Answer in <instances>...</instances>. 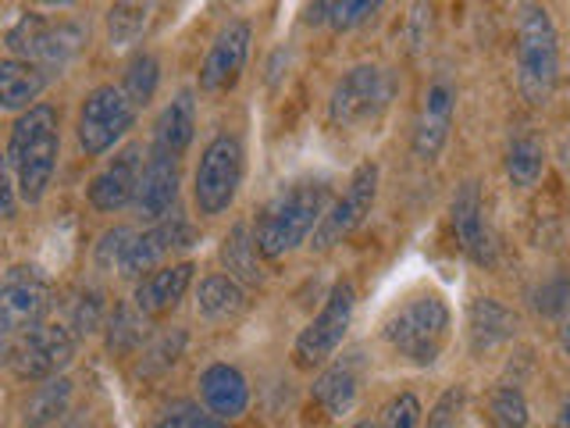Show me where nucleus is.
<instances>
[{
	"label": "nucleus",
	"instance_id": "obj_32",
	"mask_svg": "<svg viewBox=\"0 0 570 428\" xmlns=\"http://www.w3.org/2000/svg\"><path fill=\"white\" fill-rule=\"evenodd\" d=\"M142 314L139 308H118L111 318V350H136L147 335V325H142Z\"/></svg>",
	"mask_w": 570,
	"mask_h": 428
},
{
	"label": "nucleus",
	"instance_id": "obj_12",
	"mask_svg": "<svg viewBox=\"0 0 570 428\" xmlns=\"http://www.w3.org/2000/svg\"><path fill=\"white\" fill-rule=\"evenodd\" d=\"M76 357V335L65 325H40L22 335V347L14 350L11 368L18 379H53Z\"/></svg>",
	"mask_w": 570,
	"mask_h": 428
},
{
	"label": "nucleus",
	"instance_id": "obj_8",
	"mask_svg": "<svg viewBox=\"0 0 570 428\" xmlns=\"http://www.w3.org/2000/svg\"><path fill=\"white\" fill-rule=\"evenodd\" d=\"M139 107L129 100L121 86H97L94 94L82 100L79 111V147L86 157H100L115 147V143L136 125Z\"/></svg>",
	"mask_w": 570,
	"mask_h": 428
},
{
	"label": "nucleus",
	"instance_id": "obj_42",
	"mask_svg": "<svg viewBox=\"0 0 570 428\" xmlns=\"http://www.w3.org/2000/svg\"><path fill=\"white\" fill-rule=\"evenodd\" d=\"M43 4H53V8H65V4H71V0H43Z\"/></svg>",
	"mask_w": 570,
	"mask_h": 428
},
{
	"label": "nucleus",
	"instance_id": "obj_40",
	"mask_svg": "<svg viewBox=\"0 0 570 428\" xmlns=\"http://www.w3.org/2000/svg\"><path fill=\"white\" fill-rule=\"evenodd\" d=\"M560 350L570 357V318L563 321V329H560Z\"/></svg>",
	"mask_w": 570,
	"mask_h": 428
},
{
	"label": "nucleus",
	"instance_id": "obj_35",
	"mask_svg": "<svg viewBox=\"0 0 570 428\" xmlns=\"http://www.w3.org/2000/svg\"><path fill=\"white\" fill-rule=\"evenodd\" d=\"M132 240H136L132 228H111L97 246V264L100 268H121V257H125V250H129Z\"/></svg>",
	"mask_w": 570,
	"mask_h": 428
},
{
	"label": "nucleus",
	"instance_id": "obj_41",
	"mask_svg": "<svg viewBox=\"0 0 570 428\" xmlns=\"http://www.w3.org/2000/svg\"><path fill=\"white\" fill-rule=\"evenodd\" d=\"M560 428H570V400L560 407Z\"/></svg>",
	"mask_w": 570,
	"mask_h": 428
},
{
	"label": "nucleus",
	"instance_id": "obj_5",
	"mask_svg": "<svg viewBox=\"0 0 570 428\" xmlns=\"http://www.w3.org/2000/svg\"><path fill=\"white\" fill-rule=\"evenodd\" d=\"M385 343L400 357L414 364H435L439 353L450 339V308L442 296L424 293L417 300L403 303V308L385 321Z\"/></svg>",
	"mask_w": 570,
	"mask_h": 428
},
{
	"label": "nucleus",
	"instance_id": "obj_36",
	"mask_svg": "<svg viewBox=\"0 0 570 428\" xmlns=\"http://www.w3.org/2000/svg\"><path fill=\"white\" fill-rule=\"evenodd\" d=\"M100 311H104V296L97 290H89L79 303H76V332L89 335L100 329Z\"/></svg>",
	"mask_w": 570,
	"mask_h": 428
},
{
	"label": "nucleus",
	"instance_id": "obj_14",
	"mask_svg": "<svg viewBox=\"0 0 570 428\" xmlns=\"http://www.w3.org/2000/svg\"><path fill=\"white\" fill-rule=\"evenodd\" d=\"M142 147L132 143L125 147L111 165H107L94 183H89V204L104 214H118L129 204H136L139 196V183H142Z\"/></svg>",
	"mask_w": 570,
	"mask_h": 428
},
{
	"label": "nucleus",
	"instance_id": "obj_20",
	"mask_svg": "<svg viewBox=\"0 0 570 428\" xmlns=\"http://www.w3.org/2000/svg\"><path fill=\"white\" fill-rule=\"evenodd\" d=\"M193 272L196 268L189 261L183 264H165L150 272L147 279L139 282L136 290V308L147 314V318H157V314H168L171 308H178V300L186 296L189 282H193Z\"/></svg>",
	"mask_w": 570,
	"mask_h": 428
},
{
	"label": "nucleus",
	"instance_id": "obj_1",
	"mask_svg": "<svg viewBox=\"0 0 570 428\" xmlns=\"http://www.w3.org/2000/svg\"><path fill=\"white\" fill-rule=\"evenodd\" d=\"M61 139H58V111L50 104H32L29 111L18 115L8 136L4 172L14 178L18 193L26 204H40L43 193L58 168Z\"/></svg>",
	"mask_w": 570,
	"mask_h": 428
},
{
	"label": "nucleus",
	"instance_id": "obj_27",
	"mask_svg": "<svg viewBox=\"0 0 570 428\" xmlns=\"http://www.w3.org/2000/svg\"><path fill=\"white\" fill-rule=\"evenodd\" d=\"M382 8V0H314L303 14L307 26H332L338 32H346L353 26H361L367 14Z\"/></svg>",
	"mask_w": 570,
	"mask_h": 428
},
{
	"label": "nucleus",
	"instance_id": "obj_39",
	"mask_svg": "<svg viewBox=\"0 0 570 428\" xmlns=\"http://www.w3.org/2000/svg\"><path fill=\"white\" fill-rule=\"evenodd\" d=\"M563 300H567V282H552L549 290L539 293V311L557 314V311L563 308Z\"/></svg>",
	"mask_w": 570,
	"mask_h": 428
},
{
	"label": "nucleus",
	"instance_id": "obj_16",
	"mask_svg": "<svg viewBox=\"0 0 570 428\" xmlns=\"http://www.w3.org/2000/svg\"><path fill=\"white\" fill-rule=\"evenodd\" d=\"M178 201V157L165 150H150L147 168H142V183L136 196V211L147 222H165L171 218V207Z\"/></svg>",
	"mask_w": 570,
	"mask_h": 428
},
{
	"label": "nucleus",
	"instance_id": "obj_13",
	"mask_svg": "<svg viewBox=\"0 0 570 428\" xmlns=\"http://www.w3.org/2000/svg\"><path fill=\"white\" fill-rule=\"evenodd\" d=\"M249 43H254V29H249L246 22H239V18L214 36V43L204 58V68H200L204 94H225V89H232L239 82L246 58H249Z\"/></svg>",
	"mask_w": 570,
	"mask_h": 428
},
{
	"label": "nucleus",
	"instance_id": "obj_3",
	"mask_svg": "<svg viewBox=\"0 0 570 428\" xmlns=\"http://www.w3.org/2000/svg\"><path fill=\"white\" fill-rule=\"evenodd\" d=\"M560 79V47L557 29L546 8L531 4L517 26V89L534 107L549 104Z\"/></svg>",
	"mask_w": 570,
	"mask_h": 428
},
{
	"label": "nucleus",
	"instance_id": "obj_31",
	"mask_svg": "<svg viewBox=\"0 0 570 428\" xmlns=\"http://www.w3.org/2000/svg\"><path fill=\"white\" fill-rule=\"evenodd\" d=\"M157 79H160V65L154 54H136V58L129 61V68H125V82L121 89L129 94V100L136 107H147L154 100V89H157Z\"/></svg>",
	"mask_w": 570,
	"mask_h": 428
},
{
	"label": "nucleus",
	"instance_id": "obj_28",
	"mask_svg": "<svg viewBox=\"0 0 570 428\" xmlns=\"http://www.w3.org/2000/svg\"><path fill=\"white\" fill-rule=\"evenodd\" d=\"M314 400L325 407L328 415H346V410L356 403V371L350 364L328 368L314 382Z\"/></svg>",
	"mask_w": 570,
	"mask_h": 428
},
{
	"label": "nucleus",
	"instance_id": "obj_2",
	"mask_svg": "<svg viewBox=\"0 0 570 428\" xmlns=\"http://www.w3.org/2000/svg\"><path fill=\"white\" fill-rule=\"evenodd\" d=\"M332 189L325 183H289L282 186L257 214V246L261 257L275 261L296 250L303 240L317 232L328 214Z\"/></svg>",
	"mask_w": 570,
	"mask_h": 428
},
{
	"label": "nucleus",
	"instance_id": "obj_11",
	"mask_svg": "<svg viewBox=\"0 0 570 428\" xmlns=\"http://www.w3.org/2000/svg\"><path fill=\"white\" fill-rule=\"evenodd\" d=\"M374 193H379V165L374 160H364L361 168L353 172L350 186L343 193V201H335L325 214V222L317 225L314 232V246L317 250H328L335 243H343L350 232L361 225L371 207H374Z\"/></svg>",
	"mask_w": 570,
	"mask_h": 428
},
{
	"label": "nucleus",
	"instance_id": "obj_25",
	"mask_svg": "<svg viewBox=\"0 0 570 428\" xmlns=\"http://www.w3.org/2000/svg\"><path fill=\"white\" fill-rule=\"evenodd\" d=\"M196 308H200V314L210 321L239 314L246 308L243 282H236L232 275H207L200 282V290H196Z\"/></svg>",
	"mask_w": 570,
	"mask_h": 428
},
{
	"label": "nucleus",
	"instance_id": "obj_9",
	"mask_svg": "<svg viewBox=\"0 0 570 428\" xmlns=\"http://www.w3.org/2000/svg\"><path fill=\"white\" fill-rule=\"evenodd\" d=\"M353 308H356V290H353V282H335L332 285V293L325 300V308H321V314L311 321L307 329H303L296 335V364L299 368H317V364H325L328 357L338 350V343L346 339L350 332V321H353Z\"/></svg>",
	"mask_w": 570,
	"mask_h": 428
},
{
	"label": "nucleus",
	"instance_id": "obj_4",
	"mask_svg": "<svg viewBox=\"0 0 570 428\" xmlns=\"http://www.w3.org/2000/svg\"><path fill=\"white\" fill-rule=\"evenodd\" d=\"M86 26L76 18H50L40 11H22L4 29V47L11 58L36 61L43 68H65L86 43Z\"/></svg>",
	"mask_w": 570,
	"mask_h": 428
},
{
	"label": "nucleus",
	"instance_id": "obj_17",
	"mask_svg": "<svg viewBox=\"0 0 570 428\" xmlns=\"http://www.w3.org/2000/svg\"><path fill=\"white\" fill-rule=\"evenodd\" d=\"M453 86L439 79L428 86L424 94V107H421V118H417V129H414V157L421 160H435L450 139V125H453Z\"/></svg>",
	"mask_w": 570,
	"mask_h": 428
},
{
	"label": "nucleus",
	"instance_id": "obj_29",
	"mask_svg": "<svg viewBox=\"0 0 570 428\" xmlns=\"http://www.w3.org/2000/svg\"><path fill=\"white\" fill-rule=\"evenodd\" d=\"M542 172H546V147H542V139H534V136L513 139V147L507 154L510 183L521 186V189H531L542 178Z\"/></svg>",
	"mask_w": 570,
	"mask_h": 428
},
{
	"label": "nucleus",
	"instance_id": "obj_26",
	"mask_svg": "<svg viewBox=\"0 0 570 428\" xmlns=\"http://www.w3.org/2000/svg\"><path fill=\"white\" fill-rule=\"evenodd\" d=\"M71 400V382L65 374H53V379H43V386L32 392L22 410V425L26 428H47L50 421H58L65 415V407Z\"/></svg>",
	"mask_w": 570,
	"mask_h": 428
},
{
	"label": "nucleus",
	"instance_id": "obj_38",
	"mask_svg": "<svg viewBox=\"0 0 570 428\" xmlns=\"http://www.w3.org/2000/svg\"><path fill=\"white\" fill-rule=\"evenodd\" d=\"M460 400H463V392H460V389L445 392V397L435 403L432 418H428V428H456V410H460Z\"/></svg>",
	"mask_w": 570,
	"mask_h": 428
},
{
	"label": "nucleus",
	"instance_id": "obj_15",
	"mask_svg": "<svg viewBox=\"0 0 570 428\" xmlns=\"http://www.w3.org/2000/svg\"><path fill=\"white\" fill-rule=\"evenodd\" d=\"M189 243H193V228L183 218H165V222H157L154 228H147L142 236H136L129 243L118 272L129 275V279H136L142 272H157L160 261H165L171 250H183Z\"/></svg>",
	"mask_w": 570,
	"mask_h": 428
},
{
	"label": "nucleus",
	"instance_id": "obj_22",
	"mask_svg": "<svg viewBox=\"0 0 570 428\" xmlns=\"http://www.w3.org/2000/svg\"><path fill=\"white\" fill-rule=\"evenodd\" d=\"M193 133H196V100L189 89H183V94L160 111V118L154 125V150L183 157L186 147L193 143Z\"/></svg>",
	"mask_w": 570,
	"mask_h": 428
},
{
	"label": "nucleus",
	"instance_id": "obj_43",
	"mask_svg": "<svg viewBox=\"0 0 570 428\" xmlns=\"http://www.w3.org/2000/svg\"><path fill=\"white\" fill-rule=\"evenodd\" d=\"M356 428H371V425H356ZM374 428H379V425H374Z\"/></svg>",
	"mask_w": 570,
	"mask_h": 428
},
{
	"label": "nucleus",
	"instance_id": "obj_21",
	"mask_svg": "<svg viewBox=\"0 0 570 428\" xmlns=\"http://www.w3.org/2000/svg\"><path fill=\"white\" fill-rule=\"evenodd\" d=\"M47 89V68L22 58L0 61V104L4 111H29L32 100Z\"/></svg>",
	"mask_w": 570,
	"mask_h": 428
},
{
	"label": "nucleus",
	"instance_id": "obj_33",
	"mask_svg": "<svg viewBox=\"0 0 570 428\" xmlns=\"http://www.w3.org/2000/svg\"><path fill=\"white\" fill-rule=\"evenodd\" d=\"M492 421L495 428H524L528 425V403L517 389H499L492 397Z\"/></svg>",
	"mask_w": 570,
	"mask_h": 428
},
{
	"label": "nucleus",
	"instance_id": "obj_37",
	"mask_svg": "<svg viewBox=\"0 0 570 428\" xmlns=\"http://www.w3.org/2000/svg\"><path fill=\"white\" fill-rule=\"evenodd\" d=\"M214 421V415H204L200 407H178V410H168L165 418L157 421V428H210Z\"/></svg>",
	"mask_w": 570,
	"mask_h": 428
},
{
	"label": "nucleus",
	"instance_id": "obj_30",
	"mask_svg": "<svg viewBox=\"0 0 570 428\" xmlns=\"http://www.w3.org/2000/svg\"><path fill=\"white\" fill-rule=\"evenodd\" d=\"M147 14H150V4H142V0H118L107 14V32H111V43L125 47L142 36L147 29Z\"/></svg>",
	"mask_w": 570,
	"mask_h": 428
},
{
	"label": "nucleus",
	"instance_id": "obj_7",
	"mask_svg": "<svg viewBox=\"0 0 570 428\" xmlns=\"http://www.w3.org/2000/svg\"><path fill=\"white\" fill-rule=\"evenodd\" d=\"M392 100V79L379 65H356L346 71L328 100V121L335 129H356V125L379 121Z\"/></svg>",
	"mask_w": 570,
	"mask_h": 428
},
{
	"label": "nucleus",
	"instance_id": "obj_6",
	"mask_svg": "<svg viewBox=\"0 0 570 428\" xmlns=\"http://www.w3.org/2000/svg\"><path fill=\"white\" fill-rule=\"evenodd\" d=\"M243 186V143L236 136H214L196 165L193 201L204 218H218L232 204Z\"/></svg>",
	"mask_w": 570,
	"mask_h": 428
},
{
	"label": "nucleus",
	"instance_id": "obj_18",
	"mask_svg": "<svg viewBox=\"0 0 570 428\" xmlns=\"http://www.w3.org/2000/svg\"><path fill=\"white\" fill-rule=\"evenodd\" d=\"M453 228L456 240L474 264H492V240L485 228V214H481V189L478 183H463L453 196Z\"/></svg>",
	"mask_w": 570,
	"mask_h": 428
},
{
	"label": "nucleus",
	"instance_id": "obj_34",
	"mask_svg": "<svg viewBox=\"0 0 570 428\" xmlns=\"http://www.w3.org/2000/svg\"><path fill=\"white\" fill-rule=\"evenodd\" d=\"M421 421V403L414 392H400L396 400H389L382 418H379V428H417Z\"/></svg>",
	"mask_w": 570,
	"mask_h": 428
},
{
	"label": "nucleus",
	"instance_id": "obj_10",
	"mask_svg": "<svg viewBox=\"0 0 570 428\" xmlns=\"http://www.w3.org/2000/svg\"><path fill=\"white\" fill-rule=\"evenodd\" d=\"M50 308V279L36 264L8 268L0 285V329L4 335H26L43 325Z\"/></svg>",
	"mask_w": 570,
	"mask_h": 428
},
{
	"label": "nucleus",
	"instance_id": "obj_19",
	"mask_svg": "<svg viewBox=\"0 0 570 428\" xmlns=\"http://www.w3.org/2000/svg\"><path fill=\"white\" fill-rule=\"evenodd\" d=\"M200 397L207 403V410L214 418L222 421H236L246 403H249V386L243 379L239 368L232 364H210L204 374H200Z\"/></svg>",
	"mask_w": 570,
	"mask_h": 428
},
{
	"label": "nucleus",
	"instance_id": "obj_23",
	"mask_svg": "<svg viewBox=\"0 0 570 428\" xmlns=\"http://www.w3.org/2000/svg\"><path fill=\"white\" fill-rule=\"evenodd\" d=\"M513 335H517V314L507 311L503 303L492 296H478L471 303V350L474 353H485Z\"/></svg>",
	"mask_w": 570,
	"mask_h": 428
},
{
	"label": "nucleus",
	"instance_id": "obj_24",
	"mask_svg": "<svg viewBox=\"0 0 570 428\" xmlns=\"http://www.w3.org/2000/svg\"><path fill=\"white\" fill-rule=\"evenodd\" d=\"M261 246H257V232L249 228L246 222H236L228 228V236L222 240V264L225 272L243 282V285H261L264 272H261Z\"/></svg>",
	"mask_w": 570,
	"mask_h": 428
}]
</instances>
